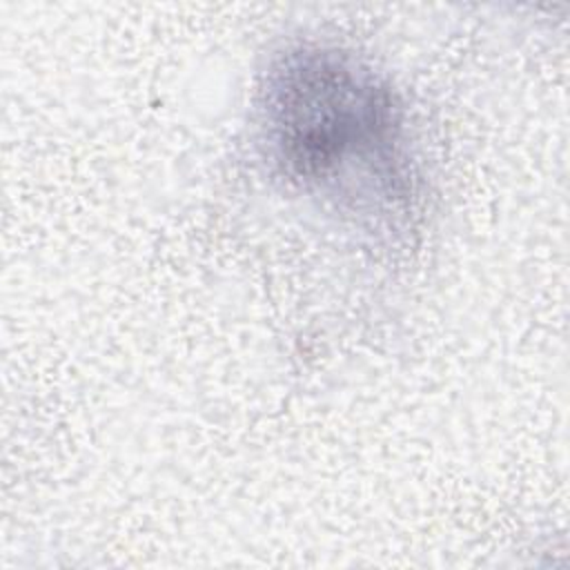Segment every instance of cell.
Masks as SVG:
<instances>
[{
	"mask_svg": "<svg viewBox=\"0 0 570 570\" xmlns=\"http://www.w3.org/2000/svg\"><path fill=\"white\" fill-rule=\"evenodd\" d=\"M261 96L267 151L289 180L358 194L392 191L401 178L396 102L354 58L321 47L287 49L272 62Z\"/></svg>",
	"mask_w": 570,
	"mask_h": 570,
	"instance_id": "1",
	"label": "cell"
}]
</instances>
